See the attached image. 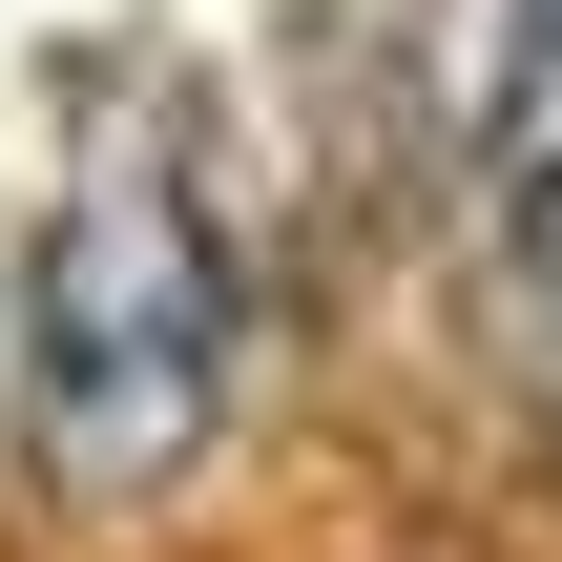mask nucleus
Wrapping results in <instances>:
<instances>
[{"mask_svg":"<svg viewBox=\"0 0 562 562\" xmlns=\"http://www.w3.org/2000/svg\"><path fill=\"white\" fill-rule=\"evenodd\" d=\"M229 396H250V229L209 104L167 63H104L0 292V438L42 501H167L229 438Z\"/></svg>","mask_w":562,"mask_h":562,"instance_id":"1","label":"nucleus"},{"mask_svg":"<svg viewBox=\"0 0 562 562\" xmlns=\"http://www.w3.org/2000/svg\"><path fill=\"white\" fill-rule=\"evenodd\" d=\"M459 125H480V209H501V334L562 396V0H480Z\"/></svg>","mask_w":562,"mask_h":562,"instance_id":"2","label":"nucleus"}]
</instances>
